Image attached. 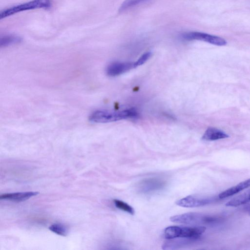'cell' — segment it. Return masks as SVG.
Returning <instances> with one entry per match:
<instances>
[{"instance_id": "cell-9", "label": "cell", "mask_w": 250, "mask_h": 250, "mask_svg": "<svg viewBox=\"0 0 250 250\" xmlns=\"http://www.w3.org/2000/svg\"><path fill=\"white\" fill-rule=\"evenodd\" d=\"M38 194H39V192L34 191L4 193L0 195V199L1 200H8L15 202H22L28 199L32 196H36Z\"/></svg>"}, {"instance_id": "cell-16", "label": "cell", "mask_w": 250, "mask_h": 250, "mask_svg": "<svg viewBox=\"0 0 250 250\" xmlns=\"http://www.w3.org/2000/svg\"><path fill=\"white\" fill-rule=\"evenodd\" d=\"M146 0H125L120 7L119 11L120 12L124 11L130 7H132Z\"/></svg>"}, {"instance_id": "cell-12", "label": "cell", "mask_w": 250, "mask_h": 250, "mask_svg": "<svg viewBox=\"0 0 250 250\" xmlns=\"http://www.w3.org/2000/svg\"><path fill=\"white\" fill-rule=\"evenodd\" d=\"M250 202V189H249L228 202L226 206L236 207Z\"/></svg>"}, {"instance_id": "cell-3", "label": "cell", "mask_w": 250, "mask_h": 250, "mask_svg": "<svg viewBox=\"0 0 250 250\" xmlns=\"http://www.w3.org/2000/svg\"><path fill=\"white\" fill-rule=\"evenodd\" d=\"M206 229L204 226H169L164 231L165 237L167 239L181 238L192 240L199 239Z\"/></svg>"}, {"instance_id": "cell-1", "label": "cell", "mask_w": 250, "mask_h": 250, "mask_svg": "<svg viewBox=\"0 0 250 250\" xmlns=\"http://www.w3.org/2000/svg\"><path fill=\"white\" fill-rule=\"evenodd\" d=\"M138 116L137 111L133 108L121 111L97 110L90 114L89 119L93 123H105L129 118H136Z\"/></svg>"}, {"instance_id": "cell-4", "label": "cell", "mask_w": 250, "mask_h": 250, "mask_svg": "<svg viewBox=\"0 0 250 250\" xmlns=\"http://www.w3.org/2000/svg\"><path fill=\"white\" fill-rule=\"evenodd\" d=\"M52 5L51 0H31L1 10L0 13V19L1 20L21 11L36 9H48L50 8Z\"/></svg>"}, {"instance_id": "cell-11", "label": "cell", "mask_w": 250, "mask_h": 250, "mask_svg": "<svg viewBox=\"0 0 250 250\" xmlns=\"http://www.w3.org/2000/svg\"><path fill=\"white\" fill-rule=\"evenodd\" d=\"M229 135L221 130L215 127H208L203 134L202 139L213 141L228 138Z\"/></svg>"}, {"instance_id": "cell-18", "label": "cell", "mask_w": 250, "mask_h": 250, "mask_svg": "<svg viewBox=\"0 0 250 250\" xmlns=\"http://www.w3.org/2000/svg\"><path fill=\"white\" fill-rule=\"evenodd\" d=\"M245 210L248 212L250 216V202L246 206Z\"/></svg>"}, {"instance_id": "cell-6", "label": "cell", "mask_w": 250, "mask_h": 250, "mask_svg": "<svg viewBox=\"0 0 250 250\" xmlns=\"http://www.w3.org/2000/svg\"><path fill=\"white\" fill-rule=\"evenodd\" d=\"M216 198L214 197L188 195L176 202V204L185 208H195L204 206L213 202Z\"/></svg>"}, {"instance_id": "cell-7", "label": "cell", "mask_w": 250, "mask_h": 250, "mask_svg": "<svg viewBox=\"0 0 250 250\" xmlns=\"http://www.w3.org/2000/svg\"><path fill=\"white\" fill-rule=\"evenodd\" d=\"M166 185L165 181L156 178H148L140 181L137 188L139 191L143 193H149L162 189Z\"/></svg>"}, {"instance_id": "cell-15", "label": "cell", "mask_w": 250, "mask_h": 250, "mask_svg": "<svg viewBox=\"0 0 250 250\" xmlns=\"http://www.w3.org/2000/svg\"><path fill=\"white\" fill-rule=\"evenodd\" d=\"M113 202L117 208L128 212L130 214L133 215L134 214V210L133 208L127 203L117 199L114 200Z\"/></svg>"}, {"instance_id": "cell-2", "label": "cell", "mask_w": 250, "mask_h": 250, "mask_svg": "<svg viewBox=\"0 0 250 250\" xmlns=\"http://www.w3.org/2000/svg\"><path fill=\"white\" fill-rule=\"evenodd\" d=\"M171 221L189 225H213L223 221L221 216L204 214L197 212H188L170 217Z\"/></svg>"}, {"instance_id": "cell-10", "label": "cell", "mask_w": 250, "mask_h": 250, "mask_svg": "<svg viewBox=\"0 0 250 250\" xmlns=\"http://www.w3.org/2000/svg\"><path fill=\"white\" fill-rule=\"evenodd\" d=\"M249 187H250V178L242 181L237 185L224 190L219 194L218 197L220 199L229 197Z\"/></svg>"}, {"instance_id": "cell-17", "label": "cell", "mask_w": 250, "mask_h": 250, "mask_svg": "<svg viewBox=\"0 0 250 250\" xmlns=\"http://www.w3.org/2000/svg\"><path fill=\"white\" fill-rule=\"evenodd\" d=\"M151 53L147 52L143 54L137 61L134 62L135 67L141 65L145 63L150 57Z\"/></svg>"}, {"instance_id": "cell-5", "label": "cell", "mask_w": 250, "mask_h": 250, "mask_svg": "<svg viewBox=\"0 0 250 250\" xmlns=\"http://www.w3.org/2000/svg\"><path fill=\"white\" fill-rule=\"evenodd\" d=\"M182 37L187 40L202 41L218 46H224L227 43L222 38L200 32L186 33L183 34Z\"/></svg>"}, {"instance_id": "cell-8", "label": "cell", "mask_w": 250, "mask_h": 250, "mask_svg": "<svg viewBox=\"0 0 250 250\" xmlns=\"http://www.w3.org/2000/svg\"><path fill=\"white\" fill-rule=\"evenodd\" d=\"M133 68H135L134 62H113L106 67V73L108 76L114 77L122 74Z\"/></svg>"}, {"instance_id": "cell-13", "label": "cell", "mask_w": 250, "mask_h": 250, "mask_svg": "<svg viewBox=\"0 0 250 250\" xmlns=\"http://www.w3.org/2000/svg\"><path fill=\"white\" fill-rule=\"evenodd\" d=\"M22 39L15 35H7L1 38L0 41V47H5L12 44L20 43Z\"/></svg>"}, {"instance_id": "cell-14", "label": "cell", "mask_w": 250, "mask_h": 250, "mask_svg": "<svg viewBox=\"0 0 250 250\" xmlns=\"http://www.w3.org/2000/svg\"><path fill=\"white\" fill-rule=\"evenodd\" d=\"M49 229L52 232L61 235L65 236L68 233L67 228L61 224H54L49 227Z\"/></svg>"}]
</instances>
